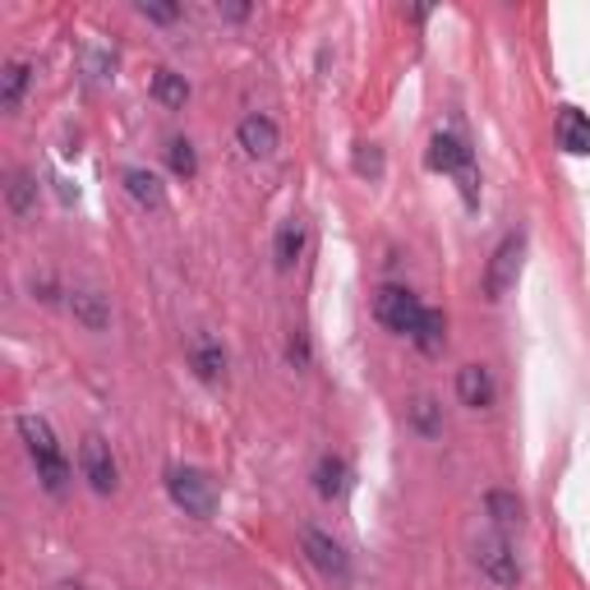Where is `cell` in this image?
<instances>
[{
    "mask_svg": "<svg viewBox=\"0 0 590 590\" xmlns=\"http://www.w3.org/2000/svg\"><path fill=\"white\" fill-rule=\"evenodd\" d=\"M19 434H24V443H28V452H33V462H37V480H42L51 494H65V484H70V462H65L61 443H56L51 425H47V420H37V416H24V420H19Z\"/></svg>",
    "mask_w": 590,
    "mask_h": 590,
    "instance_id": "1",
    "label": "cell"
},
{
    "mask_svg": "<svg viewBox=\"0 0 590 590\" xmlns=\"http://www.w3.org/2000/svg\"><path fill=\"white\" fill-rule=\"evenodd\" d=\"M167 494L185 517L208 521L212 513H218V489H212V480L204 476V470H189V466L167 470Z\"/></svg>",
    "mask_w": 590,
    "mask_h": 590,
    "instance_id": "2",
    "label": "cell"
},
{
    "mask_svg": "<svg viewBox=\"0 0 590 590\" xmlns=\"http://www.w3.org/2000/svg\"><path fill=\"white\" fill-rule=\"evenodd\" d=\"M373 314H379V323H383L388 332L416 337V328H420V319H425V305H420L406 286H383L379 300H373Z\"/></svg>",
    "mask_w": 590,
    "mask_h": 590,
    "instance_id": "3",
    "label": "cell"
},
{
    "mask_svg": "<svg viewBox=\"0 0 590 590\" xmlns=\"http://www.w3.org/2000/svg\"><path fill=\"white\" fill-rule=\"evenodd\" d=\"M521 254H526V235H521V231L507 235V241L494 249V259H489V272H484V295H489V300H503V295L517 286Z\"/></svg>",
    "mask_w": 590,
    "mask_h": 590,
    "instance_id": "4",
    "label": "cell"
},
{
    "mask_svg": "<svg viewBox=\"0 0 590 590\" xmlns=\"http://www.w3.org/2000/svg\"><path fill=\"white\" fill-rule=\"evenodd\" d=\"M476 563H480V573L494 581V586H517V577H521L517 554H513V544H507L503 530H489V536H480Z\"/></svg>",
    "mask_w": 590,
    "mask_h": 590,
    "instance_id": "5",
    "label": "cell"
},
{
    "mask_svg": "<svg viewBox=\"0 0 590 590\" xmlns=\"http://www.w3.org/2000/svg\"><path fill=\"white\" fill-rule=\"evenodd\" d=\"M78 470H84V480L97 489V494H111V489L121 484V470H115L111 447L97 434H88L84 443H78Z\"/></svg>",
    "mask_w": 590,
    "mask_h": 590,
    "instance_id": "6",
    "label": "cell"
},
{
    "mask_svg": "<svg viewBox=\"0 0 590 590\" xmlns=\"http://www.w3.org/2000/svg\"><path fill=\"white\" fill-rule=\"evenodd\" d=\"M457 397H462V406H470V410L494 406V373H489L484 365H466V369L457 373Z\"/></svg>",
    "mask_w": 590,
    "mask_h": 590,
    "instance_id": "7",
    "label": "cell"
},
{
    "mask_svg": "<svg viewBox=\"0 0 590 590\" xmlns=\"http://www.w3.org/2000/svg\"><path fill=\"white\" fill-rule=\"evenodd\" d=\"M305 554H309V563L319 567V573H328V577H346V554H342V544H337V540H328L323 530H305Z\"/></svg>",
    "mask_w": 590,
    "mask_h": 590,
    "instance_id": "8",
    "label": "cell"
},
{
    "mask_svg": "<svg viewBox=\"0 0 590 590\" xmlns=\"http://www.w3.org/2000/svg\"><path fill=\"white\" fill-rule=\"evenodd\" d=\"M429 167L443 171V175H457L470 167V148L457 139V134H434L429 139Z\"/></svg>",
    "mask_w": 590,
    "mask_h": 590,
    "instance_id": "9",
    "label": "cell"
},
{
    "mask_svg": "<svg viewBox=\"0 0 590 590\" xmlns=\"http://www.w3.org/2000/svg\"><path fill=\"white\" fill-rule=\"evenodd\" d=\"M554 130H558V144L573 157H590V115H581L577 107H563Z\"/></svg>",
    "mask_w": 590,
    "mask_h": 590,
    "instance_id": "10",
    "label": "cell"
},
{
    "mask_svg": "<svg viewBox=\"0 0 590 590\" xmlns=\"http://www.w3.org/2000/svg\"><path fill=\"white\" fill-rule=\"evenodd\" d=\"M241 148L249 157H272L278 152V125H272L268 115H245L241 121Z\"/></svg>",
    "mask_w": 590,
    "mask_h": 590,
    "instance_id": "11",
    "label": "cell"
},
{
    "mask_svg": "<svg viewBox=\"0 0 590 590\" xmlns=\"http://www.w3.org/2000/svg\"><path fill=\"white\" fill-rule=\"evenodd\" d=\"M125 189H130V199L144 204V208H162L167 204V189H162V181H157L148 167H130L125 171Z\"/></svg>",
    "mask_w": 590,
    "mask_h": 590,
    "instance_id": "12",
    "label": "cell"
},
{
    "mask_svg": "<svg viewBox=\"0 0 590 590\" xmlns=\"http://www.w3.org/2000/svg\"><path fill=\"white\" fill-rule=\"evenodd\" d=\"M272 254H278V268H282V272H291L295 263H300V254H305V222H300V218H286V222H282Z\"/></svg>",
    "mask_w": 590,
    "mask_h": 590,
    "instance_id": "13",
    "label": "cell"
},
{
    "mask_svg": "<svg viewBox=\"0 0 590 590\" xmlns=\"http://www.w3.org/2000/svg\"><path fill=\"white\" fill-rule=\"evenodd\" d=\"M189 360H194V369H199V379H208V383H218L226 373V351L218 342H208V337L189 342Z\"/></svg>",
    "mask_w": 590,
    "mask_h": 590,
    "instance_id": "14",
    "label": "cell"
},
{
    "mask_svg": "<svg viewBox=\"0 0 590 590\" xmlns=\"http://www.w3.org/2000/svg\"><path fill=\"white\" fill-rule=\"evenodd\" d=\"M70 309H74V319L88 323L93 332H102V328L111 323V309L102 305V295H93V291H74V295H70Z\"/></svg>",
    "mask_w": 590,
    "mask_h": 590,
    "instance_id": "15",
    "label": "cell"
},
{
    "mask_svg": "<svg viewBox=\"0 0 590 590\" xmlns=\"http://www.w3.org/2000/svg\"><path fill=\"white\" fill-rule=\"evenodd\" d=\"M484 507H489V517H494V526L503 530H513V526H521V499L517 494H507V489H494V494L484 499Z\"/></svg>",
    "mask_w": 590,
    "mask_h": 590,
    "instance_id": "16",
    "label": "cell"
},
{
    "mask_svg": "<svg viewBox=\"0 0 590 590\" xmlns=\"http://www.w3.org/2000/svg\"><path fill=\"white\" fill-rule=\"evenodd\" d=\"M314 489H319V499H342V489H346V462L342 457H323L319 470H314Z\"/></svg>",
    "mask_w": 590,
    "mask_h": 590,
    "instance_id": "17",
    "label": "cell"
},
{
    "mask_svg": "<svg viewBox=\"0 0 590 590\" xmlns=\"http://www.w3.org/2000/svg\"><path fill=\"white\" fill-rule=\"evenodd\" d=\"M152 97L162 107H185L189 102V84H185V74H175V70H157L152 78Z\"/></svg>",
    "mask_w": 590,
    "mask_h": 590,
    "instance_id": "18",
    "label": "cell"
},
{
    "mask_svg": "<svg viewBox=\"0 0 590 590\" xmlns=\"http://www.w3.org/2000/svg\"><path fill=\"white\" fill-rule=\"evenodd\" d=\"M416 342L420 351H429V356H434V351H443V342H447V323H443V314L439 309H425V319H420V328H416Z\"/></svg>",
    "mask_w": 590,
    "mask_h": 590,
    "instance_id": "19",
    "label": "cell"
},
{
    "mask_svg": "<svg viewBox=\"0 0 590 590\" xmlns=\"http://www.w3.org/2000/svg\"><path fill=\"white\" fill-rule=\"evenodd\" d=\"M24 84H28V65H24V61L5 65V74H0V107L14 111L19 97H24Z\"/></svg>",
    "mask_w": 590,
    "mask_h": 590,
    "instance_id": "20",
    "label": "cell"
},
{
    "mask_svg": "<svg viewBox=\"0 0 590 590\" xmlns=\"http://www.w3.org/2000/svg\"><path fill=\"white\" fill-rule=\"evenodd\" d=\"M167 162H171V171L181 175V181H194V175H199V157H194V144H189V139H175V144L167 148Z\"/></svg>",
    "mask_w": 590,
    "mask_h": 590,
    "instance_id": "21",
    "label": "cell"
},
{
    "mask_svg": "<svg viewBox=\"0 0 590 590\" xmlns=\"http://www.w3.org/2000/svg\"><path fill=\"white\" fill-rule=\"evenodd\" d=\"M33 194H37V185L28 181L24 171H14V175H10V208L19 212V218H24V212L33 208Z\"/></svg>",
    "mask_w": 590,
    "mask_h": 590,
    "instance_id": "22",
    "label": "cell"
},
{
    "mask_svg": "<svg viewBox=\"0 0 590 590\" xmlns=\"http://www.w3.org/2000/svg\"><path fill=\"white\" fill-rule=\"evenodd\" d=\"M410 416H416V429H425V434H439V410H434V402H429V397H420Z\"/></svg>",
    "mask_w": 590,
    "mask_h": 590,
    "instance_id": "23",
    "label": "cell"
},
{
    "mask_svg": "<svg viewBox=\"0 0 590 590\" xmlns=\"http://www.w3.org/2000/svg\"><path fill=\"white\" fill-rule=\"evenodd\" d=\"M139 14L157 19V24H171V19H175V5H139Z\"/></svg>",
    "mask_w": 590,
    "mask_h": 590,
    "instance_id": "24",
    "label": "cell"
},
{
    "mask_svg": "<svg viewBox=\"0 0 590 590\" xmlns=\"http://www.w3.org/2000/svg\"><path fill=\"white\" fill-rule=\"evenodd\" d=\"M291 360H295V365H309V346H305L300 332H295V337H291Z\"/></svg>",
    "mask_w": 590,
    "mask_h": 590,
    "instance_id": "25",
    "label": "cell"
},
{
    "mask_svg": "<svg viewBox=\"0 0 590 590\" xmlns=\"http://www.w3.org/2000/svg\"><path fill=\"white\" fill-rule=\"evenodd\" d=\"M379 152H360V171H373V175H379Z\"/></svg>",
    "mask_w": 590,
    "mask_h": 590,
    "instance_id": "26",
    "label": "cell"
}]
</instances>
